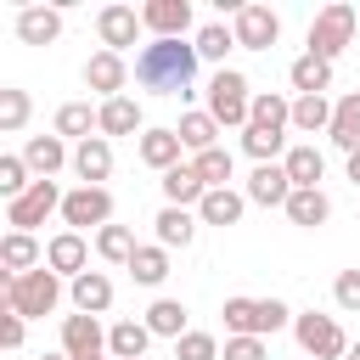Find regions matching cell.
Returning <instances> with one entry per match:
<instances>
[{
  "label": "cell",
  "instance_id": "6da1fadb",
  "mask_svg": "<svg viewBox=\"0 0 360 360\" xmlns=\"http://www.w3.org/2000/svg\"><path fill=\"white\" fill-rule=\"evenodd\" d=\"M197 62H202L197 45H186V39H152L135 56V84L152 90V96H191Z\"/></svg>",
  "mask_w": 360,
  "mask_h": 360
},
{
  "label": "cell",
  "instance_id": "7a4b0ae2",
  "mask_svg": "<svg viewBox=\"0 0 360 360\" xmlns=\"http://www.w3.org/2000/svg\"><path fill=\"white\" fill-rule=\"evenodd\" d=\"M56 304H62V276H56L51 264H39V270H28V276H11V281H6V309H11V315H22V321L51 315Z\"/></svg>",
  "mask_w": 360,
  "mask_h": 360
},
{
  "label": "cell",
  "instance_id": "3957f363",
  "mask_svg": "<svg viewBox=\"0 0 360 360\" xmlns=\"http://www.w3.org/2000/svg\"><path fill=\"white\" fill-rule=\"evenodd\" d=\"M219 315H225L231 338H270V332L292 326V309L281 298H225Z\"/></svg>",
  "mask_w": 360,
  "mask_h": 360
},
{
  "label": "cell",
  "instance_id": "277c9868",
  "mask_svg": "<svg viewBox=\"0 0 360 360\" xmlns=\"http://www.w3.org/2000/svg\"><path fill=\"white\" fill-rule=\"evenodd\" d=\"M208 112L219 129H248V112H253V90L236 68H219L208 79Z\"/></svg>",
  "mask_w": 360,
  "mask_h": 360
},
{
  "label": "cell",
  "instance_id": "5b68a950",
  "mask_svg": "<svg viewBox=\"0 0 360 360\" xmlns=\"http://www.w3.org/2000/svg\"><path fill=\"white\" fill-rule=\"evenodd\" d=\"M349 39H354V6H326V11H315V22H309V56H321V62H338L343 51H349Z\"/></svg>",
  "mask_w": 360,
  "mask_h": 360
},
{
  "label": "cell",
  "instance_id": "8992f818",
  "mask_svg": "<svg viewBox=\"0 0 360 360\" xmlns=\"http://www.w3.org/2000/svg\"><path fill=\"white\" fill-rule=\"evenodd\" d=\"M292 338H298V349L315 354V360H343V354H349V338H343L338 315H315V309H304V315H292Z\"/></svg>",
  "mask_w": 360,
  "mask_h": 360
},
{
  "label": "cell",
  "instance_id": "52a82bcc",
  "mask_svg": "<svg viewBox=\"0 0 360 360\" xmlns=\"http://www.w3.org/2000/svg\"><path fill=\"white\" fill-rule=\"evenodd\" d=\"M45 214H62L56 180H34L17 202H6V225H11V231H28V236H34V225H45Z\"/></svg>",
  "mask_w": 360,
  "mask_h": 360
},
{
  "label": "cell",
  "instance_id": "ba28073f",
  "mask_svg": "<svg viewBox=\"0 0 360 360\" xmlns=\"http://www.w3.org/2000/svg\"><path fill=\"white\" fill-rule=\"evenodd\" d=\"M62 219H68V231H101V225H112V191L107 186H79V191H68L62 197Z\"/></svg>",
  "mask_w": 360,
  "mask_h": 360
},
{
  "label": "cell",
  "instance_id": "9c48e42d",
  "mask_svg": "<svg viewBox=\"0 0 360 360\" xmlns=\"http://www.w3.org/2000/svg\"><path fill=\"white\" fill-rule=\"evenodd\" d=\"M62 354L68 360H101L107 354V332L96 315H68L62 321Z\"/></svg>",
  "mask_w": 360,
  "mask_h": 360
},
{
  "label": "cell",
  "instance_id": "30bf717a",
  "mask_svg": "<svg viewBox=\"0 0 360 360\" xmlns=\"http://www.w3.org/2000/svg\"><path fill=\"white\" fill-rule=\"evenodd\" d=\"M141 22L152 39H186L191 28V0H146L141 6Z\"/></svg>",
  "mask_w": 360,
  "mask_h": 360
},
{
  "label": "cell",
  "instance_id": "8fae6325",
  "mask_svg": "<svg viewBox=\"0 0 360 360\" xmlns=\"http://www.w3.org/2000/svg\"><path fill=\"white\" fill-rule=\"evenodd\" d=\"M146 22H141V11L135 6H101L96 11V34H101V51H118L124 56V45H135V34H141Z\"/></svg>",
  "mask_w": 360,
  "mask_h": 360
},
{
  "label": "cell",
  "instance_id": "7c38bea8",
  "mask_svg": "<svg viewBox=\"0 0 360 360\" xmlns=\"http://www.w3.org/2000/svg\"><path fill=\"white\" fill-rule=\"evenodd\" d=\"M281 39V17L270 6H242L236 11V45L242 51H270Z\"/></svg>",
  "mask_w": 360,
  "mask_h": 360
},
{
  "label": "cell",
  "instance_id": "4fadbf2b",
  "mask_svg": "<svg viewBox=\"0 0 360 360\" xmlns=\"http://www.w3.org/2000/svg\"><path fill=\"white\" fill-rule=\"evenodd\" d=\"M84 84H90L101 101H112V96H124V84H129V62H124L118 51H96V56L84 62Z\"/></svg>",
  "mask_w": 360,
  "mask_h": 360
},
{
  "label": "cell",
  "instance_id": "5bb4252c",
  "mask_svg": "<svg viewBox=\"0 0 360 360\" xmlns=\"http://www.w3.org/2000/svg\"><path fill=\"white\" fill-rule=\"evenodd\" d=\"M158 186H163V202H169V208H191V214H197V208H202V197H208V186H202L197 163H174Z\"/></svg>",
  "mask_w": 360,
  "mask_h": 360
},
{
  "label": "cell",
  "instance_id": "9a60e30c",
  "mask_svg": "<svg viewBox=\"0 0 360 360\" xmlns=\"http://www.w3.org/2000/svg\"><path fill=\"white\" fill-rule=\"evenodd\" d=\"M287 197H292V180H287L281 163H259V169L248 174V202H259V208H287Z\"/></svg>",
  "mask_w": 360,
  "mask_h": 360
},
{
  "label": "cell",
  "instance_id": "2e32d148",
  "mask_svg": "<svg viewBox=\"0 0 360 360\" xmlns=\"http://www.w3.org/2000/svg\"><path fill=\"white\" fill-rule=\"evenodd\" d=\"M45 264H51L56 276L79 281V276H84V264H90V248H84V236H79V231H62V236H51V242H45Z\"/></svg>",
  "mask_w": 360,
  "mask_h": 360
},
{
  "label": "cell",
  "instance_id": "e0dca14e",
  "mask_svg": "<svg viewBox=\"0 0 360 360\" xmlns=\"http://www.w3.org/2000/svg\"><path fill=\"white\" fill-rule=\"evenodd\" d=\"M73 174H79L84 186H101V180L112 174V141H107V135L79 141V146H73Z\"/></svg>",
  "mask_w": 360,
  "mask_h": 360
},
{
  "label": "cell",
  "instance_id": "ac0fdd59",
  "mask_svg": "<svg viewBox=\"0 0 360 360\" xmlns=\"http://www.w3.org/2000/svg\"><path fill=\"white\" fill-rule=\"evenodd\" d=\"M135 152H141V163L146 169H158V174H169L174 163H180V135L174 129H141V141H135Z\"/></svg>",
  "mask_w": 360,
  "mask_h": 360
},
{
  "label": "cell",
  "instance_id": "d6986e66",
  "mask_svg": "<svg viewBox=\"0 0 360 360\" xmlns=\"http://www.w3.org/2000/svg\"><path fill=\"white\" fill-rule=\"evenodd\" d=\"M0 264H6V281H11V276H28V270L45 264V248H39L28 231H6V242H0Z\"/></svg>",
  "mask_w": 360,
  "mask_h": 360
},
{
  "label": "cell",
  "instance_id": "ffe728a7",
  "mask_svg": "<svg viewBox=\"0 0 360 360\" xmlns=\"http://www.w3.org/2000/svg\"><path fill=\"white\" fill-rule=\"evenodd\" d=\"M326 141H332L338 152H360V90H349V96H338V107H332V129H326Z\"/></svg>",
  "mask_w": 360,
  "mask_h": 360
},
{
  "label": "cell",
  "instance_id": "44dd1931",
  "mask_svg": "<svg viewBox=\"0 0 360 360\" xmlns=\"http://www.w3.org/2000/svg\"><path fill=\"white\" fill-rule=\"evenodd\" d=\"M62 34V11L56 6H22L17 11V39L22 45H51Z\"/></svg>",
  "mask_w": 360,
  "mask_h": 360
},
{
  "label": "cell",
  "instance_id": "7402d4cb",
  "mask_svg": "<svg viewBox=\"0 0 360 360\" xmlns=\"http://www.w3.org/2000/svg\"><path fill=\"white\" fill-rule=\"evenodd\" d=\"M281 169H287L292 191H315V186H321V174H326V158H321V146H287Z\"/></svg>",
  "mask_w": 360,
  "mask_h": 360
},
{
  "label": "cell",
  "instance_id": "603a6c76",
  "mask_svg": "<svg viewBox=\"0 0 360 360\" xmlns=\"http://www.w3.org/2000/svg\"><path fill=\"white\" fill-rule=\"evenodd\" d=\"M68 298L79 315H101V309H112V281L101 270H84L79 281H68Z\"/></svg>",
  "mask_w": 360,
  "mask_h": 360
},
{
  "label": "cell",
  "instance_id": "cb8c5ba5",
  "mask_svg": "<svg viewBox=\"0 0 360 360\" xmlns=\"http://www.w3.org/2000/svg\"><path fill=\"white\" fill-rule=\"evenodd\" d=\"M248 124L287 135V129H292V101H287V96H276V90H253V112H248Z\"/></svg>",
  "mask_w": 360,
  "mask_h": 360
},
{
  "label": "cell",
  "instance_id": "d4e9b609",
  "mask_svg": "<svg viewBox=\"0 0 360 360\" xmlns=\"http://www.w3.org/2000/svg\"><path fill=\"white\" fill-rule=\"evenodd\" d=\"M22 163H28L39 180H51V174L68 163V146H62V135H28V146H22Z\"/></svg>",
  "mask_w": 360,
  "mask_h": 360
},
{
  "label": "cell",
  "instance_id": "484cf974",
  "mask_svg": "<svg viewBox=\"0 0 360 360\" xmlns=\"http://www.w3.org/2000/svg\"><path fill=\"white\" fill-rule=\"evenodd\" d=\"M287 79H292V90H298V96H326V90H332V62H321V56H309V51H304V56L287 68Z\"/></svg>",
  "mask_w": 360,
  "mask_h": 360
},
{
  "label": "cell",
  "instance_id": "4316f807",
  "mask_svg": "<svg viewBox=\"0 0 360 360\" xmlns=\"http://www.w3.org/2000/svg\"><path fill=\"white\" fill-rule=\"evenodd\" d=\"M174 135H180V146H186V152H208V146H219V141H214V135H219V124H214V112H208V107L180 112Z\"/></svg>",
  "mask_w": 360,
  "mask_h": 360
},
{
  "label": "cell",
  "instance_id": "83f0119b",
  "mask_svg": "<svg viewBox=\"0 0 360 360\" xmlns=\"http://www.w3.org/2000/svg\"><path fill=\"white\" fill-rule=\"evenodd\" d=\"M242 208H248V191L219 186V191H208V197H202L197 219H202V225H236V219H242Z\"/></svg>",
  "mask_w": 360,
  "mask_h": 360
},
{
  "label": "cell",
  "instance_id": "f1b7e54d",
  "mask_svg": "<svg viewBox=\"0 0 360 360\" xmlns=\"http://www.w3.org/2000/svg\"><path fill=\"white\" fill-rule=\"evenodd\" d=\"M287 219L304 225V231H315V225L332 219V197H326L321 186H315V191H292V197H287Z\"/></svg>",
  "mask_w": 360,
  "mask_h": 360
},
{
  "label": "cell",
  "instance_id": "f546056e",
  "mask_svg": "<svg viewBox=\"0 0 360 360\" xmlns=\"http://www.w3.org/2000/svg\"><path fill=\"white\" fill-rule=\"evenodd\" d=\"M152 225H158V248H191V236H197V214L191 208H169L163 202V214Z\"/></svg>",
  "mask_w": 360,
  "mask_h": 360
},
{
  "label": "cell",
  "instance_id": "4dcf8cb0",
  "mask_svg": "<svg viewBox=\"0 0 360 360\" xmlns=\"http://www.w3.org/2000/svg\"><path fill=\"white\" fill-rule=\"evenodd\" d=\"M146 332L152 338H169V343H180L191 326H186V304L180 298H158L152 309H146Z\"/></svg>",
  "mask_w": 360,
  "mask_h": 360
},
{
  "label": "cell",
  "instance_id": "1f68e13d",
  "mask_svg": "<svg viewBox=\"0 0 360 360\" xmlns=\"http://www.w3.org/2000/svg\"><path fill=\"white\" fill-rule=\"evenodd\" d=\"M146 343H152L146 321H118V326L107 332V354H112V360H146Z\"/></svg>",
  "mask_w": 360,
  "mask_h": 360
},
{
  "label": "cell",
  "instance_id": "d6a6232c",
  "mask_svg": "<svg viewBox=\"0 0 360 360\" xmlns=\"http://www.w3.org/2000/svg\"><path fill=\"white\" fill-rule=\"evenodd\" d=\"M141 129V101L135 96H112L101 101V135H135ZM141 141V135H135Z\"/></svg>",
  "mask_w": 360,
  "mask_h": 360
},
{
  "label": "cell",
  "instance_id": "836d02e7",
  "mask_svg": "<svg viewBox=\"0 0 360 360\" xmlns=\"http://www.w3.org/2000/svg\"><path fill=\"white\" fill-rule=\"evenodd\" d=\"M135 248H141V242H135V231H129V225H101V231H96V253H101L107 264H124V270H129Z\"/></svg>",
  "mask_w": 360,
  "mask_h": 360
},
{
  "label": "cell",
  "instance_id": "e575fe53",
  "mask_svg": "<svg viewBox=\"0 0 360 360\" xmlns=\"http://www.w3.org/2000/svg\"><path fill=\"white\" fill-rule=\"evenodd\" d=\"M332 107H338V101H326V96H298V101H292V129H304V135L332 129Z\"/></svg>",
  "mask_w": 360,
  "mask_h": 360
},
{
  "label": "cell",
  "instance_id": "d590c367",
  "mask_svg": "<svg viewBox=\"0 0 360 360\" xmlns=\"http://www.w3.org/2000/svg\"><path fill=\"white\" fill-rule=\"evenodd\" d=\"M90 129H101V107H90V101H68V107H56V135H79V141H90Z\"/></svg>",
  "mask_w": 360,
  "mask_h": 360
},
{
  "label": "cell",
  "instance_id": "8d00e7d4",
  "mask_svg": "<svg viewBox=\"0 0 360 360\" xmlns=\"http://www.w3.org/2000/svg\"><path fill=\"white\" fill-rule=\"evenodd\" d=\"M242 152H248L253 163H276V158H287V135H276V129H259V124H248V129H242Z\"/></svg>",
  "mask_w": 360,
  "mask_h": 360
},
{
  "label": "cell",
  "instance_id": "74e56055",
  "mask_svg": "<svg viewBox=\"0 0 360 360\" xmlns=\"http://www.w3.org/2000/svg\"><path fill=\"white\" fill-rule=\"evenodd\" d=\"M129 276L141 281V287H163V276H169V248H135V259H129Z\"/></svg>",
  "mask_w": 360,
  "mask_h": 360
},
{
  "label": "cell",
  "instance_id": "f35d334b",
  "mask_svg": "<svg viewBox=\"0 0 360 360\" xmlns=\"http://www.w3.org/2000/svg\"><path fill=\"white\" fill-rule=\"evenodd\" d=\"M191 45H197L202 62H225V51H236V28H225V22H202Z\"/></svg>",
  "mask_w": 360,
  "mask_h": 360
},
{
  "label": "cell",
  "instance_id": "ab89813d",
  "mask_svg": "<svg viewBox=\"0 0 360 360\" xmlns=\"http://www.w3.org/2000/svg\"><path fill=\"white\" fill-rule=\"evenodd\" d=\"M191 163H197V174H202V186H208V191H219V186L231 180V169H236V158H231L225 146H208V152H197Z\"/></svg>",
  "mask_w": 360,
  "mask_h": 360
},
{
  "label": "cell",
  "instance_id": "60d3db41",
  "mask_svg": "<svg viewBox=\"0 0 360 360\" xmlns=\"http://www.w3.org/2000/svg\"><path fill=\"white\" fill-rule=\"evenodd\" d=\"M28 174H34V169L22 163V152H6V158H0V197H6V202H17V197L34 186Z\"/></svg>",
  "mask_w": 360,
  "mask_h": 360
},
{
  "label": "cell",
  "instance_id": "b9f144b4",
  "mask_svg": "<svg viewBox=\"0 0 360 360\" xmlns=\"http://www.w3.org/2000/svg\"><path fill=\"white\" fill-rule=\"evenodd\" d=\"M22 124H28V90L6 84V90H0V129H6V135H17Z\"/></svg>",
  "mask_w": 360,
  "mask_h": 360
},
{
  "label": "cell",
  "instance_id": "7bdbcfd3",
  "mask_svg": "<svg viewBox=\"0 0 360 360\" xmlns=\"http://www.w3.org/2000/svg\"><path fill=\"white\" fill-rule=\"evenodd\" d=\"M174 360H219V343H214V332H186V338L174 343Z\"/></svg>",
  "mask_w": 360,
  "mask_h": 360
},
{
  "label": "cell",
  "instance_id": "ee69618b",
  "mask_svg": "<svg viewBox=\"0 0 360 360\" xmlns=\"http://www.w3.org/2000/svg\"><path fill=\"white\" fill-rule=\"evenodd\" d=\"M332 298H338V309L360 315V270H343V276L332 281Z\"/></svg>",
  "mask_w": 360,
  "mask_h": 360
},
{
  "label": "cell",
  "instance_id": "f6af8a7d",
  "mask_svg": "<svg viewBox=\"0 0 360 360\" xmlns=\"http://www.w3.org/2000/svg\"><path fill=\"white\" fill-rule=\"evenodd\" d=\"M219 360H270V354H264V338H225Z\"/></svg>",
  "mask_w": 360,
  "mask_h": 360
},
{
  "label": "cell",
  "instance_id": "bcb514c9",
  "mask_svg": "<svg viewBox=\"0 0 360 360\" xmlns=\"http://www.w3.org/2000/svg\"><path fill=\"white\" fill-rule=\"evenodd\" d=\"M0 349H22V315H0Z\"/></svg>",
  "mask_w": 360,
  "mask_h": 360
},
{
  "label": "cell",
  "instance_id": "7dc6e473",
  "mask_svg": "<svg viewBox=\"0 0 360 360\" xmlns=\"http://www.w3.org/2000/svg\"><path fill=\"white\" fill-rule=\"evenodd\" d=\"M349 180L360 186V152H349Z\"/></svg>",
  "mask_w": 360,
  "mask_h": 360
},
{
  "label": "cell",
  "instance_id": "c3c4849f",
  "mask_svg": "<svg viewBox=\"0 0 360 360\" xmlns=\"http://www.w3.org/2000/svg\"><path fill=\"white\" fill-rule=\"evenodd\" d=\"M343 360H360V343H349V354H343Z\"/></svg>",
  "mask_w": 360,
  "mask_h": 360
},
{
  "label": "cell",
  "instance_id": "681fc988",
  "mask_svg": "<svg viewBox=\"0 0 360 360\" xmlns=\"http://www.w3.org/2000/svg\"><path fill=\"white\" fill-rule=\"evenodd\" d=\"M45 360H68V354H62V349H56V354H45Z\"/></svg>",
  "mask_w": 360,
  "mask_h": 360
},
{
  "label": "cell",
  "instance_id": "f907efd6",
  "mask_svg": "<svg viewBox=\"0 0 360 360\" xmlns=\"http://www.w3.org/2000/svg\"><path fill=\"white\" fill-rule=\"evenodd\" d=\"M101 360H112V354H101Z\"/></svg>",
  "mask_w": 360,
  "mask_h": 360
}]
</instances>
